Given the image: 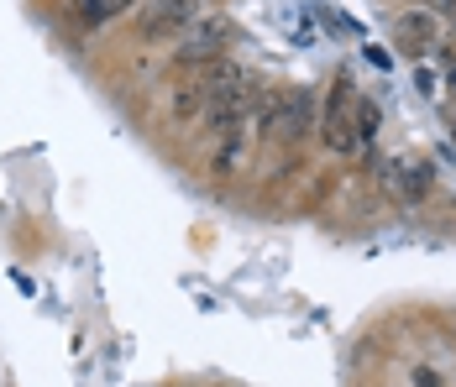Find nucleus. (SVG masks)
Listing matches in <instances>:
<instances>
[{"instance_id":"nucleus-12","label":"nucleus","mask_w":456,"mask_h":387,"mask_svg":"<svg viewBox=\"0 0 456 387\" xmlns=\"http://www.w3.org/2000/svg\"><path fill=\"white\" fill-rule=\"evenodd\" d=\"M452 136H456V131H452Z\"/></svg>"},{"instance_id":"nucleus-11","label":"nucleus","mask_w":456,"mask_h":387,"mask_svg":"<svg viewBox=\"0 0 456 387\" xmlns=\"http://www.w3.org/2000/svg\"><path fill=\"white\" fill-rule=\"evenodd\" d=\"M441 16H446V21L456 27V0H441Z\"/></svg>"},{"instance_id":"nucleus-10","label":"nucleus","mask_w":456,"mask_h":387,"mask_svg":"<svg viewBox=\"0 0 456 387\" xmlns=\"http://www.w3.org/2000/svg\"><path fill=\"white\" fill-rule=\"evenodd\" d=\"M410 377H414V387H441V377H436V372H430V367H414Z\"/></svg>"},{"instance_id":"nucleus-2","label":"nucleus","mask_w":456,"mask_h":387,"mask_svg":"<svg viewBox=\"0 0 456 387\" xmlns=\"http://www.w3.org/2000/svg\"><path fill=\"white\" fill-rule=\"evenodd\" d=\"M357 105H362V94L352 89V79H336L325 110H320V141L330 152H357Z\"/></svg>"},{"instance_id":"nucleus-9","label":"nucleus","mask_w":456,"mask_h":387,"mask_svg":"<svg viewBox=\"0 0 456 387\" xmlns=\"http://www.w3.org/2000/svg\"><path fill=\"white\" fill-rule=\"evenodd\" d=\"M372 141H378V105H357V152H372Z\"/></svg>"},{"instance_id":"nucleus-3","label":"nucleus","mask_w":456,"mask_h":387,"mask_svg":"<svg viewBox=\"0 0 456 387\" xmlns=\"http://www.w3.org/2000/svg\"><path fill=\"white\" fill-rule=\"evenodd\" d=\"M200 21V0H142L137 5V32L147 43L158 37H179Z\"/></svg>"},{"instance_id":"nucleus-7","label":"nucleus","mask_w":456,"mask_h":387,"mask_svg":"<svg viewBox=\"0 0 456 387\" xmlns=\"http://www.w3.org/2000/svg\"><path fill=\"white\" fill-rule=\"evenodd\" d=\"M388 178H394V189L404 199H425L430 194V163H419V157H394L388 163Z\"/></svg>"},{"instance_id":"nucleus-8","label":"nucleus","mask_w":456,"mask_h":387,"mask_svg":"<svg viewBox=\"0 0 456 387\" xmlns=\"http://www.w3.org/2000/svg\"><path fill=\"white\" fill-rule=\"evenodd\" d=\"M142 0H74V21L94 32V27H105V21H116L121 11H137Z\"/></svg>"},{"instance_id":"nucleus-1","label":"nucleus","mask_w":456,"mask_h":387,"mask_svg":"<svg viewBox=\"0 0 456 387\" xmlns=\"http://www.w3.org/2000/svg\"><path fill=\"white\" fill-rule=\"evenodd\" d=\"M310 121H315V100L305 89H294V94H263L257 136L263 141H294V136L310 131Z\"/></svg>"},{"instance_id":"nucleus-4","label":"nucleus","mask_w":456,"mask_h":387,"mask_svg":"<svg viewBox=\"0 0 456 387\" xmlns=\"http://www.w3.org/2000/svg\"><path fill=\"white\" fill-rule=\"evenodd\" d=\"M231 43V21H221V16H205V21H194L189 32H183L179 43V58L183 69H205V63H216L221 58V47Z\"/></svg>"},{"instance_id":"nucleus-6","label":"nucleus","mask_w":456,"mask_h":387,"mask_svg":"<svg viewBox=\"0 0 456 387\" xmlns=\"http://www.w3.org/2000/svg\"><path fill=\"white\" fill-rule=\"evenodd\" d=\"M247 141H252V126L216 131V152H210V168H216V178H231V173L247 163Z\"/></svg>"},{"instance_id":"nucleus-5","label":"nucleus","mask_w":456,"mask_h":387,"mask_svg":"<svg viewBox=\"0 0 456 387\" xmlns=\"http://www.w3.org/2000/svg\"><path fill=\"white\" fill-rule=\"evenodd\" d=\"M394 43H399V52H410V58L436 52V16L430 11H404L394 21Z\"/></svg>"}]
</instances>
